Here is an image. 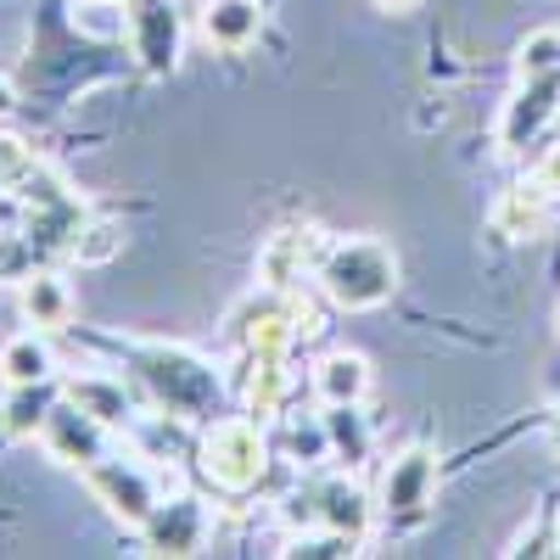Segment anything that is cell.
I'll return each mask as SVG.
<instances>
[{
  "label": "cell",
  "mask_w": 560,
  "mask_h": 560,
  "mask_svg": "<svg viewBox=\"0 0 560 560\" xmlns=\"http://www.w3.org/2000/svg\"><path fill=\"white\" fill-rule=\"evenodd\" d=\"M129 364L140 387H147L152 409L174 415V420H213L224 382L213 376V364L191 348H174V342H129Z\"/></svg>",
  "instance_id": "cell-1"
},
{
  "label": "cell",
  "mask_w": 560,
  "mask_h": 560,
  "mask_svg": "<svg viewBox=\"0 0 560 560\" xmlns=\"http://www.w3.org/2000/svg\"><path fill=\"white\" fill-rule=\"evenodd\" d=\"M197 471L208 477L213 493L242 499L269 477V443L258 432L253 415H213L202 420V438H197Z\"/></svg>",
  "instance_id": "cell-2"
},
{
  "label": "cell",
  "mask_w": 560,
  "mask_h": 560,
  "mask_svg": "<svg viewBox=\"0 0 560 560\" xmlns=\"http://www.w3.org/2000/svg\"><path fill=\"white\" fill-rule=\"evenodd\" d=\"M314 280L337 308H382L398 292V258L370 236L325 242V253L314 264Z\"/></svg>",
  "instance_id": "cell-3"
},
{
  "label": "cell",
  "mask_w": 560,
  "mask_h": 560,
  "mask_svg": "<svg viewBox=\"0 0 560 560\" xmlns=\"http://www.w3.org/2000/svg\"><path fill=\"white\" fill-rule=\"evenodd\" d=\"M79 477H84L90 493L107 504V516L124 522V527H135V533H140V522H147L152 510L163 504V493H168L152 465L140 459V454H124V448H107L96 465H84Z\"/></svg>",
  "instance_id": "cell-4"
},
{
  "label": "cell",
  "mask_w": 560,
  "mask_h": 560,
  "mask_svg": "<svg viewBox=\"0 0 560 560\" xmlns=\"http://www.w3.org/2000/svg\"><path fill=\"white\" fill-rule=\"evenodd\" d=\"M124 34H129V57L140 73L168 79L185 51V23L174 12V0H124Z\"/></svg>",
  "instance_id": "cell-5"
},
{
  "label": "cell",
  "mask_w": 560,
  "mask_h": 560,
  "mask_svg": "<svg viewBox=\"0 0 560 560\" xmlns=\"http://www.w3.org/2000/svg\"><path fill=\"white\" fill-rule=\"evenodd\" d=\"M432 499H438V454L420 443L393 454L382 471V516L393 527H415V522H427Z\"/></svg>",
  "instance_id": "cell-6"
},
{
  "label": "cell",
  "mask_w": 560,
  "mask_h": 560,
  "mask_svg": "<svg viewBox=\"0 0 560 560\" xmlns=\"http://www.w3.org/2000/svg\"><path fill=\"white\" fill-rule=\"evenodd\" d=\"M113 427H102L90 409H79L68 393L57 398V409L45 415V432H39V443H45V454L51 459H62L68 471H84V465H96L107 448H113Z\"/></svg>",
  "instance_id": "cell-7"
},
{
  "label": "cell",
  "mask_w": 560,
  "mask_h": 560,
  "mask_svg": "<svg viewBox=\"0 0 560 560\" xmlns=\"http://www.w3.org/2000/svg\"><path fill=\"white\" fill-rule=\"evenodd\" d=\"M202 538H208V510L191 493H163V504L140 522L147 555H197Z\"/></svg>",
  "instance_id": "cell-8"
},
{
  "label": "cell",
  "mask_w": 560,
  "mask_h": 560,
  "mask_svg": "<svg viewBox=\"0 0 560 560\" xmlns=\"http://www.w3.org/2000/svg\"><path fill=\"white\" fill-rule=\"evenodd\" d=\"M555 113H560V73L522 79V90L510 96V107H504V118H499V147H504V152H527Z\"/></svg>",
  "instance_id": "cell-9"
},
{
  "label": "cell",
  "mask_w": 560,
  "mask_h": 560,
  "mask_svg": "<svg viewBox=\"0 0 560 560\" xmlns=\"http://www.w3.org/2000/svg\"><path fill=\"white\" fill-rule=\"evenodd\" d=\"M303 499V493H298ZM308 510H303V527H331V533H348L353 544L370 533V493L353 482V477H331V482H319V488H308V499H303Z\"/></svg>",
  "instance_id": "cell-10"
},
{
  "label": "cell",
  "mask_w": 560,
  "mask_h": 560,
  "mask_svg": "<svg viewBox=\"0 0 560 560\" xmlns=\"http://www.w3.org/2000/svg\"><path fill=\"white\" fill-rule=\"evenodd\" d=\"M197 34L224 57L247 51V45H258V34H264V0H202Z\"/></svg>",
  "instance_id": "cell-11"
},
{
  "label": "cell",
  "mask_w": 560,
  "mask_h": 560,
  "mask_svg": "<svg viewBox=\"0 0 560 560\" xmlns=\"http://www.w3.org/2000/svg\"><path fill=\"white\" fill-rule=\"evenodd\" d=\"M62 393H68L79 409L96 415L102 427H113V432H129V427H135V398H129L124 376H107V370H79V376L62 382Z\"/></svg>",
  "instance_id": "cell-12"
},
{
  "label": "cell",
  "mask_w": 560,
  "mask_h": 560,
  "mask_svg": "<svg viewBox=\"0 0 560 560\" xmlns=\"http://www.w3.org/2000/svg\"><path fill=\"white\" fill-rule=\"evenodd\" d=\"M319 253H325V242L314 236V230H280V236L264 247V258H258V275L269 280L275 292H298V280L314 275Z\"/></svg>",
  "instance_id": "cell-13"
},
{
  "label": "cell",
  "mask_w": 560,
  "mask_h": 560,
  "mask_svg": "<svg viewBox=\"0 0 560 560\" xmlns=\"http://www.w3.org/2000/svg\"><path fill=\"white\" fill-rule=\"evenodd\" d=\"M18 308L34 331H62L73 319V292L62 287V275L51 269H23L18 275Z\"/></svg>",
  "instance_id": "cell-14"
},
{
  "label": "cell",
  "mask_w": 560,
  "mask_h": 560,
  "mask_svg": "<svg viewBox=\"0 0 560 560\" xmlns=\"http://www.w3.org/2000/svg\"><path fill=\"white\" fill-rule=\"evenodd\" d=\"M62 387L57 382H28V387H7L0 398V438H39L45 415L57 409Z\"/></svg>",
  "instance_id": "cell-15"
},
{
  "label": "cell",
  "mask_w": 560,
  "mask_h": 560,
  "mask_svg": "<svg viewBox=\"0 0 560 560\" xmlns=\"http://www.w3.org/2000/svg\"><path fill=\"white\" fill-rule=\"evenodd\" d=\"M292 393V353H247V382H242V398L247 409L264 420V415H280Z\"/></svg>",
  "instance_id": "cell-16"
},
{
  "label": "cell",
  "mask_w": 560,
  "mask_h": 560,
  "mask_svg": "<svg viewBox=\"0 0 560 560\" xmlns=\"http://www.w3.org/2000/svg\"><path fill=\"white\" fill-rule=\"evenodd\" d=\"M493 224H499V236L510 242H533L549 230V191L533 179V185H516V191H504L499 208H493Z\"/></svg>",
  "instance_id": "cell-17"
},
{
  "label": "cell",
  "mask_w": 560,
  "mask_h": 560,
  "mask_svg": "<svg viewBox=\"0 0 560 560\" xmlns=\"http://www.w3.org/2000/svg\"><path fill=\"white\" fill-rule=\"evenodd\" d=\"M0 382L28 387V382H57V353L45 342V331H23L0 348Z\"/></svg>",
  "instance_id": "cell-18"
},
{
  "label": "cell",
  "mask_w": 560,
  "mask_h": 560,
  "mask_svg": "<svg viewBox=\"0 0 560 560\" xmlns=\"http://www.w3.org/2000/svg\"><path fill=\"white\" fill-rule=\"evenodd\" d=\"M314 393L325 404H359L370 393V359L364 353H325L319 370H314Z\"/></svg>",
  "instance_id": "cell-19"
},
{
  "label": "cell",
  "mask_w": 560,
  "mask_h": 560,
  "mask_svg": "<svg viewBox=\"0 0 560 560\" xmlns=\"http://www.w3.org/2000/svg\"><path fill=\"white\" fill-rule=\"evenodd\" d=\"M325 438H331V454H342L348 465L364 459L370 432H364V420H359V404H325Z\"/></svg>",
  "instance_id": "cell-20"
},
{
  "label": "cell",
  "mask_w": 560,
  "mask_h": 560,
  "mask_svg": "<svg viewBox=\"0 0 560 560\" xmlns=\"http://www.w3.org/2000/svg\"><path fill=\"white\" fill-rule=\"evenodd\" d=\"M39 168H45V158L28 147L23 135H0V191H7V197H18L23 185L39 174Z\"/></svg>",
  "instance_id": "cell-21"
},
{
  "label": "cell",
  "mask_w": 560,
  "mask_h": 560,
  "mask_svg": "<svg viewBox=\"0 0 560 560\" xmlns=\"http://www.w3.org/2000/svg\"><path fill=\"white\" fill-rule=\"evenodd\" d=\"M287 454L298 465H319L325 454H331V438H325V415L303 420V415H287Z\"/></svg>",
  "instance_id": "cell-22"
},
{
  "label": "cell",
  "mask_w": 560,
  "mask_h": 560,
  "mask_svg": "<svg viewBox=\"0 0 560 560\" xmlns=\"http://www.w3.org/2000/svg\"><path fill=\"white\" fill-rule=\"evenodd\" d=\"M287 560H325V555H353V538L348 533H331V527H319V533H298L287 549H280Z\"/></svg>",
  "instance_id": "cell-23"
},
{
  "label": "cell",
  "mask_w": 560,
  "mask_h": 560,
  "mask_svg": "<svg viewBox=\"0 0 560 560\" xmlns=\"http://www.w3.org/2000/svg\"><path fill=\"white\" fill-rule=\"evenodd\" d=\"M544 73H560V34L544 28L522 45V79H544Z\"/></svg>",
  "instance_id": "cell-24"
},
{
  "label": "cell",
  "mask_w": 560,
  "mask_h": 560,
  "mask_svg": "<svg viewBox=\"0 0 560 560\" xmlns=\"http://www.w3.org/2000/svg\"><path fill=\"white\" fill-rule=\"evenodd\" d=\"M118 242H124V236H118L113 224H90V219H84V230H79V242H73L68 258H79V264H102V258L118 253Z\"/></svg>",
  "instance_id": "cell-25"
},
{
  "label": "cell",
  "mask_w": 560,
  "mask_h": 560,
  "mask_svg": "<svg viewBox=\"0 0 560 560\" xmlns=\"http://www.w3.org/2000/svg\"><path fill=\"white\" fill-rule=\"evenodd\" d=\"M533 179L544 185V191H560V140H555V147L538 158V168H533Z\"/></svg>",
  "instance_id": "cell-26"
},
{
  "label": "cell",
  "mask_w": 560,
  "mask_h": 560,
  "mask_svg": "<svg viewBox=\"0 0 560 560\" xmlns=\"http://www.w3.org/2000/svg\"><path fill=\"white\" fill-rule=\"evenodd\" d=\"M12 107H18V90L0 79V118H12Z\"/></svg>",
  "instance_id": "cell-27"
},
{
  "label": "cell",
  "mask_w": 560,
  "mask_h": 560,
  "mask_svg": "<svg viewBox=\"0 0 560 560\" xmlns=\"http://www.w3.org/2000/svg\"><path fill=\"white\" fill-rule=\"evenodd\" d=\"M376 7H387V12H409V7H420V0H376Z\"/></svg>",
  "instance_id": "cell-28"
},
{
  "label": "cell",
  "mask_w": 560,
  "mask_h": 560,
  "mask_svg": "<svg viewBox=\"0 0 560 560\" xmlns=\"http://www.w3.org/2000/svg\"><path fill=\"white\" fill-rule=\"evenodd\" d=\"M549 427H555V448H560V398H555V415H549Z\"/></svg>",
  "instance_id": "cell-29"
},
{
  "label": "cell",
  "mask_w": 560,
  "mask_h": 560,
  "mask_svg": "<svg viewBox=\"0 0 560 560\" xmlns=\"http://www.w3.org/2000/svg\"><path fill=\"white\" fill-rule=\"evenodd\" d=\"M12 275V264H7V247H0V280H7Z\"/></svg>",
  "instance_id": "cell-30"
}]
</instances>
